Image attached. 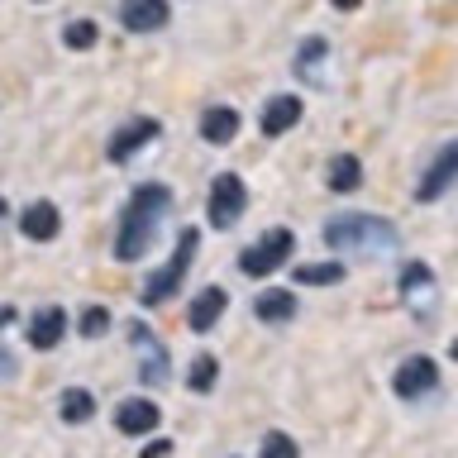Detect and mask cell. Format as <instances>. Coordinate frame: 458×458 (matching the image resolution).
<instances>
[{
	"mask_svg": "<svg viewBox=\"0 0 458 458\" xmlns=\"http://www.w3.org/2000/svg\"><path fill=\"white\" fill-rule=\"evenodd\" d=\"M172 210V191L157 182H143L134 186V196H129V206L120 210V225H114V258L120 263H139L143 253L153 249L157 229H163Z\"/></svg>",
	"mask_w": 458,
	"mask_h": 458,
	"instance_id": "obj_1",
	"label": "cell"
},
{
	"mask_svg": "<svg viewBox=\"0 0 458 458\" xmlns=\"http://www.w3.org/2000/svg\"><path fill=\"white\" fill-rule=\"evenodd\" d=\"M325 243L344 258H386L401 249V234L392 220H382V215H335V220L325 225Z\"/></svg>",
	"mask_w": 458,
	"mask_h": 458,
	"instance_id": "obj_2",
	"label": "cell"
},
{
	"mask_svg": "<svg viewBox=\"0 0 458 458\" xmlns=\"http://www.w3.org/2000/svg\"><path fill=\"white\" fill-rule=\"evenodd\" d=\"M196 249H200V234H196V229H182V234H177V253H172L167 267L157 272L148 286H143V301H148V306H163L167 296H177V286H182V277H186V267H191Z\"/></svg>",
	"mask_w": 458,
	"mask_h": 458,
	"instance_id": "obj_3",
	"label": "cell"
},
{
	"mask_svg": "<svg viewBox=\"0 0 458 458\" xmlns=\"http://www.w3.org/2000/svg\"><path fill=\"white\" fill-rule=\"evenodd\" d=\"M292 249H296L292 229H267L263 239L249 243V249L239 253V267L249 272V277H267V272L286 267V258H292Z\"/></svg>",
	"mask_w": 458,
	"mask_h": 458,
	"instance_id": "obj_4",
	"label": "cell"
},
{
	"mask_svg": "<svg viewBox=\"0 0 458 458\" xmlns=\"http://www.w3.org/2000/svg\"><path fill=\"white\" fill-rule=\"evenodd\" d=\"M210 225L215 229H234L239 215L249 210V191H243V182L234 177V172H220V177L210 182Z\"/></svg>",
	"mask_w": 458,
	"mask_h": 458,
	"instance_id": "obj_5",
	"label": "cell"
},
{
	"mask_svg": "<svg viewBox=\"0 0 458 458\" xmlns=\"http://www.w3.org/2000/svg\"><path fill=\"white\" fill-rule=\"evenodd\" d=\"M435 386H439V368H435V358H425V353L401 358V368L392 372V392H396L401 401L435 396Z\"/></svg>",
	"mask_w": 458,
	"mask_h": 458,
	"instance_id": "obj_6",
	"label": "cell"
},
{
	"mask_svg": "<svg viewBox=\"0 0 458 458\" xmlns=\"http://www.w3.org/2000/svg\"><path fill=\"white\" fill-rule=\"evenodd\" d=\"M458 182V139L454 143H444L439 157L420 172V186H415V200H439L449 186Z\"/></svg>",
	"mask_w": 458,
	"mask_h": 458,
	"instance_id": "obj_7",
	"label": "cell"
},
{
	"mask_svg": "<svg viewBox=\"0 0 458 458\" xmlns=\"http://www.w3.org/2000/svg\"><path fill=\"white\" fill-rule=\"evenodd\" d=\"M401 301H406L411 310H425V315L439 306V282H435V272H429L425 263L401 267Z\"/></svg>",
	"mask_w": 458,
	"mask_h": 458,
	"instance_id": "obj_8",
	"label": "cell"
},
{
	"mask_svg": "<svg viewBox=\"0 0 458 458\" xmlns=\"http://www.w3.org/2000/svg\"><path fill=\"white\" fill-rule=\"evenodd\" d=\"M157 134H163V124L153 120V114H139V120H129L124 129H114V139H110V163H129V157H134L143 143H153Z\"/></svg>",
	"mask_w": 458,
	"mask_h": 458,
	"instance_id": "obj_9",
	"label": "cell"
},
{
	"mask_svg": "<svg viewBox=\"0 0 458 458\" xmlns=\"http://www.w3.org/2000/svg\"><path fill=\"white\" fill-rule=\"evenodd\" d=\"M129 339H134V353H139V382H167V349L157 344L148 329H143L139 320L129 325Z\"/></svg>",
	"mask_w": 458,
	"mask_h": 458,
	"instance_id": "obj_10",
	"label": "cell"
},
{
	"mask_svg": "<svg viewBox=\"0 0 458 458\" xmlns=\"http://www.w3.org/2000/svg\"><path fill=\"white\" fill-rule=\"evenodd\" d=\"M172 20L167 0H124L120 5V24L129 34H153V29H163Z\"/></svg>",
	"mask_w": 458,
	"mask_h": 458,
	"instance_id": "obj_11",
	"label": "cell"
},
{
	"mask_svg": "<svg viewBox=\"0 0 458 458\" xmlns=\"http://www.w3.org/2000/svg\"><path fill=\"white\" fill-rule=\"evenodd\" d=\"M20 229H24V239L48 243V239H57V229H63V215H57L53 200H34V206H24Z\"/></svg>",
	"mask_w": 458,
	"mask_h": 458,
	"instance_id": "obj_12",
	"label": "cell"
},
{
	"mask_svg": "<svg viewBox=\"0 0 458 458\" xmlns=\"http://www.w3.org/2000/svg\"><path fill=\"white\" fill-rule=\"evenodd\" d=\"M157 420H163V415H157V406L143 396H129V401H120V411H114V425H120L124 435H153Z\"/></svg>",
	"mask_w": 458,
	"mask_h": 458,
	"instance_id": "obj_13",
	"label": "cell"
},
{
	"mask_svg": "<svg viewBox=\"0 0 458 458\" xmlns=\"http://www.w3.org/2000/svg\"><path fill=\"white\" fill-rule=\"evenodd\" d=\"M67 335V310L63 306H43L34 320H29V344L34 349H57Z\"/></svg>",
	"mask_w": 458,
	"mask_h": 458,
	"instance_id": "obj_14",
	"label": "cell"
},
{
	"mask_svg": "<svg viewBox=\"0 0 458 458\" xmlns=\"http://www.w3.org/2000/svg\"><path fill=\"white\" fill-rule=\"evenodd\" d=\"M229 306V296L220 292V286H206V292H196L191 296V310H186V325L196 329V335H206V329H215V320L225 315Z\"/></svg>",
	"mask_w": 458,
	"mask_h": 458,
	"instance_id": "obj_15",
	"label": "cell"
},
{
	"mask_svg": "<svg viewBox=\"0 0 458 458\" xmlns=\"http://www.w3.org/2000/svg\"><path fill=\"white\" fill-rule=\"evenodd\" d=\"M296 124H301V100L296 96H272L263 106V134L267 139H277V134H286V129H296Z\"/></svg>",
	"mask_w": 458,
	"mask_h": 458,
	"instance_id": "obj_16",
	"label": "cell"
},
{
	"mask_svg": "<svg viewBox=\"0 0 458 458\" xmlns=\"http://www.w3.org/2000/svg\"><path fill=\"white\" fill-rule=\"evenodd\" d=\"M239 134V110L234 106H210L200 114V139L206 143H229Z\"/></svg>",
	"mask_w": 458,
	"mask_h": 458,
	"instance_id": "obj_17",
	"label": "cell"
},
{
	"mask_svg": "<svg viewBox=\"0 0 458 458\" xmlns=\"http://www.w3.org/2000/svg\"><path fill=\"white\" fill-rule=\"evenodd\" d=\"M253 315L263 325H286V320H296V296L292 292H263L253 301Z\"/></svg>",
	"mask_w": 458,
	"mask_h": 458,
	"instance_id": "obj_18",
	"label": "cell"
},
{
	"mask_svg": "<svg viewBox=\"0 0 458 458\" xmlns=\"http://www.w3.org/2000/svg\"><path fill=\"white\" fill-rule=\"evenodd\" d=\"M325 182H329V191H358V182H363V163H358L353 153H339L335 163L325 167Z\"/></svg>",
	"mask_w": 458,
	"mask_h": 458,
	"instance_id": "obj_19",
	"label": "cell"
},
{
	"mask_svg": "<svg viewBox=\"0 0 458 458\" xmlns=\"http://www.w3.org/2000/svg\"><path fill=\"white\" fill-rule=\"evenodd\" d=\"M325 57H329V43L325 38H306L296 53V72L301 77H310L315 86H325Z\"/></svg>",
	"mask_w": 458,
	"mask_h": 458,
	"instance_id": "obj_20",
	"label": "cell"
},
{
	"mask_svg": "<svg viewBox=\"0 0 458 458\" xmlns=\"http://www.w3.org/2000/svg\"><path fill=\"white\" fill-rule=\"evenodd\" d=\"M57 411H63L67 425H81V420H91V415H96V396L81 392V386H72V392H63V401H57Z\"/></svg>",
	"mask_w": 458,
	"mask_h": 458,
	"instance_id": "obj_21",
	"label": "cell"
},
{
	"mask_svg": "<svg viewBox=\"0 0 458 458\" xmlns=\"http://www.w3.org/2000/svg\"><path fill=\"white\" fill-rule=\"evenodd\" d=\"M301 286H335L344 282V267L339 263H306V267H292Z\"/></svg>",
	"mask_w": 458,
	"mask_h": 458,
	"instance_id": "obj_22",
	"label": "cell"
},
{
	"mask_svg": "<svg viewBox=\"0 0 458 458\" xmlns=\"http://www.w3.org/2000/svg\"><path fill=\"white\" fill-rule=\"evenodd\" d=\"M215 377H220V363H215L210 353H200L196 363H191V377H186V382H191V392H200V396H206L210 386H215Z\"/></svg>",
	"mask_w": 458,
	"mask_h": 458,
	"instance_id": "obj_23",
	"label": "cell"
},
{
	"mask_svg": "<svg viewBox=\"0 0 458 458\" xmlns=\"http://www.w3.org/2000/svg\"><path fill=\"white\" fill-rule=\"evenodd\" d=\"M96 38H100V29H96L91 20H72V24L63 29V43H67V48H91Z\"/></svg>",
	"mask_w": 458,
	"mask_h": 458,
	"instance_id": "obj_24",
	"label": "cell"
},
{
	"mask_svg": "<svg viewBox=\"0 0 458 458\" xmlns=\"http://www.w3.org/2000/svg\"><path fill=\"white\" fill-rule=\"evenodd\" d=\"M5 325H14V310L0 306V335H5ZM0 377H20V358L5 349V339H0Z\"/></svg>",
	"mask_w": 458,
	"mask_h": 458,
	"instance_id": "obj_25",
	"label": "cell"
},
{
	"mask_svg": "<svg viewBox=\"0 0 458 458\" xmlns=\"http://www.w3.org/2000/svg\"><path fill=\"white\" fill-rule=\"evenodd\" d=\"M263 458H301L296 439L282 435V429H272V435H263Z\"/></svg>",
	"mask_w": 458,
	"mask_h": 458,
	"instance_id": "obj_26",
	"label": "cell"
},
{
	"mask_svg": "<svg viewBox=\"0 0 458 458\" xmlns=\"http://www.w3.org/2000/svg\"><path fill=\"white\" fill-rule=\"evenodd\" d=\"M106 329H110V310L91 306V310L81 315V335H86V339H100V335H106Z\"/></svg>",
	"mask_w": 458,
	"mask_h": 458,
	"instance_id": "obj_27",
	"label": "cell"
},
{
	"mask_svg": "<svg viewBox=\"0 0 458 458\" xmlns=\"http://www.w3.org/2000/svg\"><path fill=\"white\" fill-rule=\"evenodd\" d=\"M167 454H172V444H167V439H153V444H148V449H143L139 458H167Z\"/></svg>",
	"mask_w": 458,
	"mask_h": 458,
	"instance_id": "obj_28",
	"label": "cell"
},
{
	"mask_svg": "<svg viewBox=\"0 0 458 458\" xmlns=\"http://www.w3.org/2000/svg\"><path fill=\"white\" fill-rule=\"evenodd\" d=\"M329 5H335V10H358L363 0H329Z\"/></svg>",
	"mask_w": 458,
	"mask_h": 458,
	"instance_id": "obj_29",
	"label": "cell"
},
{
	"mask_svg": "<svg viewBox=\"0 0 458 458\" xmlns=\"http://www.w3.org/2000/svg\"><path fill=\"white\" fill-rule=\"evenodd\" d=\"M5 215H10V206H5V196H0V220H5Z\"/></svg>",
	"mask_w": 458,
	"mask_h": 458,
	"instance_id": "obj_30",
	"label": "cell"
},
{
	"mask_svg": "<svg viewBox=\"0 0 458 458\" xmlns=\"http://www.w3.org/2000/svg\"><path fill=\"white\" fill-rule=\"evenodd\" d=\"M449 353H454V358H458V339H454V344H449Z\"/></svg>",
	"mask_w": 458,
	"mask_h": 458,
	"instance_id": "obj_31",
	"label": "cell"
}]
</instances>
